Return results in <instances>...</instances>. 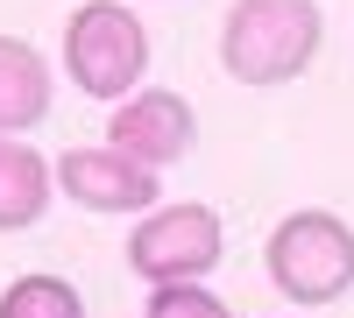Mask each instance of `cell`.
Wrapping results in <instances>:
<instances>
[{"instance_id":"8","label":"cell","mask_w":354,"mask_h":318,"mask_svg":"<svg viewBox=\"0 0 354 318\" xmlns=\"http://www.w3.org/2000/svg\"><path fill=\"white\" fill-rule=\"evenodd\" d=\"M57 198V163L28 141H0V234L36 226Z\"/></svg>"},{"instance_id":"3","label":"cell","mask_w":354,"mask_h":318,"mask_svg":"<svg viewBox=\"0 0 354 318\" xmlns=\"http://www.w3.org/2000/svg\"><path fill=\"white\" fill-rule=\"evenodd\" d=\"M262 262H270V283L290 304H333L354 290V226L326 206L283 212Z\"/></svg>"},{"instance_id":"5","label":"cell","mask_w":354,"mask_h":318,"mask_svg":"<svg viewBox=\"0 0 354 318\" xmlns=\"http://www.w3.org/2000/svg\"><path fill=\"white\" fill-rule=\"evenodd\" d=\"M192 141H198V121H192L185 92H170V85H142V92L121 99L113 121H106V149H121L128 163L156 170V177H163L170 163L192 156Z\"/></svg>"},{"instance_id":"7","label":"cell","mask_w":354,"mask_h":318,"mask_svg":"<svg viewBox=\"0 0 354 318\" xmlns=\"http://www.w3.org/2000/svg\"><path fill=\"white\" fill-rule=\"evenodd\" d=\"M50 113V64L36 43L0 36V141H21V128H36Z\"/></svg>"},{"instance_id":"10","label":"cell","mask_w":354,"mask_h":318,"mask_svg":"<svg viewBox=\"0 0 354 318\" xmlns=\"http://www.w3.org/2000/svg\"><path fill=\"white\" fill-rule=\"evenodd\" d=\"M149 318H227V304L205 283H156L149 290Z\"/></svg>"},{"instance_id":"6","label":"cell","mask_w":354,"mask_h":318,"mask_svg":"<svg viewBox=\"0 0 354 318\" xmlns=\"http://www.w3.org/2000/svg\"><path fill=\"white\" fill-rule=\"evenodd\" d=\"M57 191L85 212H156L163 177L100 141V149H64L57 156Z\"/></svg>"},{"instance_id":"9","label":"cell","mask_w":354,"mask_h":318,"mask_svg":"<svg viewBox=\"0 0 354 318\" xmlns=\"http://www.w3.org/2000/svg\"><path fill=\"white\" fill-rule=\"evenodd\" d=\"M0 318H85V297L64 276H15L0 290Z\"/></svg>"},{"instance_id":"2","label":"cell","mask_w":354,"mask_h":318,"mask_svg":"<svg viewBox=\"0 0 354 318\" xmlns=\"http://www.w3.org/2000/svg\"><path fill=\"white\" fill-rule=\"evenodd\" d=\"M64 71L85 99H135L142 71H149V28L142 14H128L121 0H85L64 21Z\"/></svg>"},{"instance_id":"1","label":"cell","mask_w":354,"mask_h":318,"mask_svg":"<svg viewBox=\"0 0 354 318\" xmlns=\"http://www.w3.org/2000/svg\"><path fill=\"white\" fill-rule=\"evenodd\" d=\"M326 43L319 0H234L220 21V71L234 85H290Z\"/></svg>"},{"instance_id":"4","label":"cell","mask_w":354,"mask_h":318,"mask_svg":"<svg viewBox=\"0 0 354 318\" xmlns=\"http://www.w3.org/2000/svg\"><path fill=\"white\" fill-rule=\"evenodd\" d=\"M220 255H227V234H220V212L213 206H156V212H142V226L128 234V269L149 283H198V276H213L220 269Z\"/></svg>"}]
</instances>
